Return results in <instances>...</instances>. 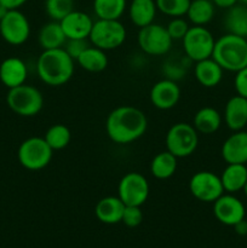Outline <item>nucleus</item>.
<instances>
[{"mask_svg": "<svg viewBox=\"0 0 247 248\" xmlns=\"http://www.w3.org/2000/svg\"><path fill=\"white\" fill-rule=\"evenodd\" d=\"M215 7L212 0H191L185 16L193 26H206L215 16Z\"/></svg>", "mask_w": 247, "mask_h": 248, "instance_id": "nucleus-28", "label": "nucleus"}, {"mask_svg": "<svg viewBox=\"0 0 247 248\" xmlns=\"http://www.w3.org/2000/svg\"><path fill=\"white\" fill-rule=\"evenodd\" d=\"M189 24L182 17H174L171 21L169 22V24L166 26L167 31H169L170 36L172 38V40H182V39L185 36V34L189 31Z\"/></svg>", "mask_w": 247, "mask_h": 248, "instance_id": "nucleus-33", "label": "nucleus"}, {"mask_svg": "<svg viewBox=\"0 0 247 248\" xmlns=\"http://www.w3.org/2000/svg\"><path fill=\"white\" fill-rule=\"evenodd\" d=\"M234 87L236 94L247 98V67L242 68L235 73Z\"/></svg>", "mask_w": 247, "mask_h": 248, "instance_id": "nucleus-37", "label": "nucleus"}, {"mask_svg": "<svg viewBox=\"0 0 247 248\" xmlns=\"http://www.w3.org/2000/svg\"><path fill=\"white\" fill-rule=\"evenodd\" d=\"M149 183L143 174L128 172L120 179L118 196L125 206H142L149 198Z\"/></svg>", "mask_w": 247, "mask_h": 248, "instance_id": "nucleus-11", "label": "nucleus"}, {"mask_svg": "<svg viewBox=\"0 0 247 248\" xmlns=\"http://www.w3.org/2000/svg\"><path fill=\"white\" fill-rule=\"evenodd\" d=\"M121 222L127 228H137L143 222V212L139 206H126Z\"/></svg>", "mask_w": 247, "mask_h": 248, "instance_id": "nucleus-35", "label": "nucleus"}, {"mask_svg": "<svg viewBox=\"0 0 247 248\" xmlns=\"http://www.w3.org/2000/svg\"><path fill=\"white\" fill-rule=\"evenodd\" d=\"M166 150L176 157H188L195 153L199 144V132L188 123H177L166 133Z\"/></svg>", "mask_w": 247, "mask_h": 248, "instance_id": "nucleus-7", "label": "nucleus"}, {"mask_svg": "<svg viewBox=\"0 0 247 248\" xmlns=\"http://www.w3.org/2000/svg\"><path fill=\"white\" fill-rule=\"evenodd\" d=\"M82 69L90 73H101L108 67V56L106 51L90 45L75 61Z\"/></svg>", "mask_w": 247, "mask_h": 248, "instance_id": "nucleus-25", "label": "nucleus"}, {"mask_svg": "<svg viewBox=\"0 0 247 248\" xmlns=\"http://www.w3.org/2000/svg\"><path fill=\"white\" fill-rule=\"evenodd\" d=\"M125 203L119 196H106L97 202L94 215L99 222L104 224H116L123 219Z\"/></svg>", "mask_w": 247, "mask_h": 248, "instance_id": "nucleus-19", "label": "nucleus"}, {"mask_svg": "<svg viewBox=\"0 0 247 248\" xmlns=\"http://www.w3.org/2000/svg\"><path fill=\"white\" fill-rule=\"evenodd\" d=\"M75 61L63 47L43 50L36 61V72L44 84L48 86H62L72 79Z\"/></svg>", "mask_w": 247, "mask_h": 248, "instance_id": "nucleus-2", "label": "nucleus"}, {"mask_svg": "<svg viewBox=\"0 0 247 248\" xmlns=\"http://www.w3.org/2000/svg\"><path fill=\"white\" fill-rule=\"evenodd\" d=\"M53 150L44 137H29L19 144L17 159L21 166L29 171L45 169L52 160Z\"/></svg>", "mask_w": 247, "mask_h": 248, "instance_id": "nucleus-6", "label": "nucleus"}, {"mask_svg": "<svg viewBox=\"0 0 247 248\" xmlns=\"http://www.w3.org/2000/svg\"><path fill=\"white\" fill-rule=\"evenodd\" d=\"M28 0H0V4L4 5L7 10H18Z\"/></svg>", "mask_w": 247, "mask_h": 248, "instance_id": "nucleus-38", "label": "nucleus"}, {"mask_svg": "<svg viewBox=\"0 0 247 248\" xmlns=\"http://www.w3.org/2000/svg\"><path fill=\"white\" fill-rule=\"evenodd\" d=\"M127 7L131 22L138 28L153 23L157 12L155 0H132Z\"/></svg>", "mask_w": 247, "mask_h": 248, "instance_id": "nucleus-21", "label": "nucleus"}, {"mask_svg": "<svg viewBox=\"0 0 247 248\" xmlns=\"http://www.w3.org/2000/svg\"><path fill=\"white\" fill-rule=\"evenodd\" d=\"M44 138L52 150H62L69 145L72 133L63 124H55L47 128Z\"/></svg>", "mask_w": 247, "mask_h": 248, "instance_id": "nucleus-30", "label": "nucleus"}, {"mask_svg": "<svg viewBox=\"0 0 247 248\" xmlns=\"http://www.w3.org/2000/svg\"><path fill=\"white\" fill-rule=\"evenodd\" d=\"M6 103L17 115L31 118L38 115L43 109L44 97L36 87L23 84L9 90Z\"/></svg>", "mask_w": 247, "mask_h": 248, "instance_id": "nucleus-4", "label": "nucleus"}, {"mask_svg": "<svg viewBox=\"0 0 247 248\" xmlns=\"http://www.w3.org/2000/svg\"><path fill=\"white\" fill-rule=\"evenodd\" d=\"M127 9V0H93V11L98 19H120Z\"/></svg>", "mask_w": 247, "mask_h": 248, "instance_id": "nucleus-29", "label": "nucleus"}, {"mask_svg": "<svg viewBox=\"0 0 247 248\" xmlns=\"http://www.w3.org/2000/svg\"><path fill=\"white\" fill-rule=\"evenodd\" d=\"M225 193L235 194L242 190L247 182V166L245 164H227L220 174Z\"/></svg>", "mask_w": 247, "mask_h": 248, "instance_id": "nucleus-22", "label": "nucleus"}, {"mask_svg": "<svg viewBox=\"0 0 247 248\" xmlns=\"http://www.w3.org/2000/svg\"><path fill=\"white\" fill-rule=\"evenodd\" d=\"M185 57L193 62L212 57L216 39L205 26H193L182 39Z\"/></svg>", "mask_w": 247, "mask_h": 248, "instance_id": "nucleus-8", "label": "nucleus"}, {"mask_svg": "<svg viewBox=\"0 0 247 248\" xmlns=\"http://www.w3.org/2000/svg\"><path fill=\"white\" fill-rule=\"evenodd\" d=\"M38 41L43 50H53L63 47L67 38L60 22L51 21L41 27L39 31Z\"/></svg>", "mask_w": 247, "mask_h": 248, "instance_id": "nucleus-24", "label": "nucleus"}, {"mask_svg": "<svg viewBox=\"0 0 247 248\" xmlns=\"http://www.w3.org/2000/svg\"><path fill=\"white\" fill-rule=\"evenodd\" d=\"M227 164H247V131H235L224 140L220 149Z\"/></svg>", "mask_w": 247, "mask_h": 248, "instance_id": "nucleus-15", "label": "nucleus"}, {"mask_svg": "<svg viewBox=\"0 0 247 248\" xmlns=\"http://www.w3.org/2000/svg\"><path fill=\"white\" fill-rule=\"evenodd\" d=\"M27 78L28 68L21 58L7 57L0 64V81L9 90L26 84Z\"/></svg>", "mask_w": 247, "mask_h": 248, "instance_id": "nucleus-17", "label": "nucleus"}, {"mask_svg": "<svg viewBox=\"0 0 247 248\" xmlns=\"http://www.w3.org/2000/svg\"><path fill=\"white\" fill-rule=\"evenodd\" d=\"M190 1L191 0H155L157 11L172 18L185 16Z\"/></svg>", "mask_w": 247, "mask_h": 248, "instance_id": "nucleus-32", "label": "nucleus"}, {"mask_svg": "<svg viewBox=\"0 0 247 248\" xmlns=\"http://www.w3.org/2000/svg\"><path fill=\"white\" fill-rule=\"evenodd\" d=\"M212 58L223 70L236 73L247 67V38L227 33L216 40Z\"/></svg>", "mask_w": 247, "mask_h": 248, "instance_id": "nucleus-3", "label": "nucleus"}, {"mask_svg": "<svg viewBox=\"0 0 247 248\" xmlns=\"http://www.w3.org/2000/svg\"><path fill=\"white\" fill-rule=\"evenodd\" d=\"M127 31L120 19H98L93 22L89 40L91 45L109 51L120 47L126 40Z\"/></svg>", "mask_w": 247, "mask_h": 248, "instance_id": "nucleus-5", "label": "nucleus"}, {"mask_svg": "<svg viewBox=\"0 0 247 248\" xmlns=\"http://www.w3.org/2000/svg\"><path fill=\"white\" fill-rule=\"evenodd\" d=\"M148 128V119L140 109L132 106H121L109 113L106 121V132L116 144H130L139 140Z\"/></svg>", "mask_w": 247, "mask_h": 248, "instance_id": "nucleus-1", "label": "nucleus"}, {"mask_svg": "<svg viewBox=\"0 0 247 248\" xmlns=\"http://www.w3.org/2000/svg\"><path fill=\"white\" fill-rule=\"evenodd\" d=\"M213 215L216 219L228 227H234L245 219L246 208L242 201L232 194H223L213 202Z\"/></svg>", "mask_w": 247, "mask_h": 248, "instance_id": "nucleus-13", "label": "nucleus"}, {"mask_svg": "<svg viewBox=\"0 0 247 248\" xmlns=\"http://www.w3.org/2000/svg\"><path fill=\"white\" fill-rule=\"evenodd\" d=\"M189 190L196 200L213 203L225 193L220 176L211 171H199L189 181Z\"/></svg>", "mask_w": 247, "mask_h": 248, "instance_id": "nucleus-10", "label": "nucleus"}, {"mask_svg": "<svg viewBox=\"0 0 247 248\" xmlns=\"http://www.w3.org/2000/svg\"><path fill=\"white\" fill-rule=\"evenodd\" d=\"M242 191H244L245 196H246V198H247V182H246V184H245V186H244V189H242Z\"/></svg>", "mask_w": 247, "mask_h": 248, "instance_id": "nucleus-42", "label": "nucleus"}, {"mask_svg": "<svg viewBox=\"0 0 247 248\" xmlns=\"http://www.w3.org/2000/svg\"><path fill=\"white\" fill-rule=\"evenodd\" d=\"M93 22V19L85 12L73 10L62 21H60V23L68 40V39H89Z\"/></svg>", "mask_w": 247, "mask_h": 248, "instance_id": "nucleus-16", "label": "nucleus"}, {"mask_svg": "<svg viewBox=\"0 0 247 248\" xmlns=\"http://www.w3.org/2000/svg\"><path fill=\"white\" fill-rule=\"evenodd\" d=\"M90 45H91V43H90L89 39H68V40L65 41L63 48H64L65 52H67L73 60L77 61V57H79Z\"/></svg>", "mask_w": 247, "mask_h": 248, "instance_id": "nucleus-34", "label": "nucleus"}, {"mask_svg": "<svg viewBox=\"0 0 247 248\" xmlns=\"http://www.w3.org/2000/svg\"><path fill=\"white\" fill-rule=\"evenodd\" d=\"M137 43L140 50L149 56H164L170 52L172 47V38L166 27L157 23H150L139 28Z\"/></svg>", "mask_w": 247, "mask_h": 248, "instance_id": "nucleus-9", "label": "nucleus"}, {"mask_svg": "<svg viewBox=\"0 0 247 248\" xmlns=\"http://www.w3.org/2000/svg\"><path fill=\"white\" fill-rule=\"evenodd\" d=\"M222 115L212 107H203L196 111L193 120V126L201 135H213L222 125Z\"/></svg>", "mask_w": 247, "mask_h": 248, "instance_id": "nucleus-23", "label": "nucleus"}, {"mask_svg": "<svg viewBox=\"0 0 247 248\" xmlns=\"http://www.w3.org/2000/svg\"><path fill=\"white\" fill-rule=\"evenodd\" d=\"M74 10V0H45V11L51 21H62Z\"/></svg>", "mask_w": 247, "mask_h": 248, "instance_id": "nucleus-31", "label": "nucleus"}, {"mask_svg": "<svg viewBox=\"0 0 247 248\" xmlns=\"http://www.w3.org/2000/svg\"><path fill=\"white\" fill-rule=\"evenodd\" d=\"M224 123L230 131H241L247 127V98L235 94L224 108Z\"/></svg>", "mask_w": 247, "mask_h": 248, "instance_id": "nucleus-18", "label": "nucleus"}, {"mask_svg": "<svg viewBox=\"0 0 247 248\" xmlns=\"http://www.w3.org/2000/svg\"><path fill=\"white\" fill-rule=\"evenodd\" d=\"M240 2H241V4H244V5H247V0H239Z\"/></svg>", "mask_w": 247, "mask_h": 248, "instance_id": "nucleus-43", "label": "nucleus"}, {"mask_svg": "<svg viewBox=\"0 0 247 248\" xmlns=\"http://www.w3.org/2000/svg\"><path fill=\"white\" fill-rule=\"evenodd\" d=\"M7 11H9V10H7L6 7L4 6V5H2V4H0V21H1V19L4 18V17H5V15L7 14Z\"/></svg>", "mask_w": 247, "mask_h": 248, "instance_id": "nucleus-41", "label": "nucleus"}, {"mask_svg": "<svg viewBox=\"0 0 247 248\" xmlns=\"http://www.w3.org/2000/svg\"><path fill=\"white\" fill-rule=\"evenodd\" d=\"M0 35L7 44L23 45L31 35V23L19 10H9L0 21Z\"/></svg>", "mask_w": 247, "mask_h": 248, "instance_id": "nucleus-12", "label": "nucleus"}, {"mask_svg": "<svg viewBox=\"0 0 247 248\" xmlns=\"http://www.w3.org/2000/svg\"><path fill=\"white\" fill-rule=\"evenodd\" d=\"M234 229H235V232H236V234L241 235V236L247 235V220L246 219L240 220L237 224L234 225Z\"/></svg>", "mask_w": 247, "mask_h": 248, "instance_id": "nucleus-40", "label": "nucleus"}, {"mask_svg": "<svg viewBox=\"0 0 247 248\" xmlns=\"http://www.w3.org/2000/svg\"><path fill=\"white\" fill-rule=\"evenodd\" d=\"M223 68L212 57L195 62L194 75L199 84L207 89L218 86L223 79Z\"/></svg>", "mask_w": 247, "mask_h": 248, "instance_id": "nucleus-20", "label": "nucleus"}, {"mask_svg": "<svg viewBox=\"0 0 247 248\" xmlns=\"http://www.w3.org/2000/svg\"><path fill=\"white\" fill-rule=\"evenodd\" d=\"M212 2L215 4V6L228 10L234 6V5H236L239 0H212Z\"/></svg>", "mask_w": 247, "mask_h": 248, "instance_id": "nucleus-39", "label": "nucleus"}, {"mask_svg": "<svg viewBox=\"0 0 247 248\" xmlns=\"http://www.w3.org/2000/svg\"><path fill=\"white\" fill-rule=\"evenodd\" d=\"M164 72L166 73L167 79H171L176 81L178 78L184 77L185 74V65H183V62H181L179 60H169L165 63Z\"/></svg>", "mask_w": 247, "mask_h": 248, "instance_id": "nucleus-36", "label": "nucleus"}, {"mask_svg": "<svg viewBox=\"0 0 247 248\" xmlns=\"http://www.w3.org/2000/svg\"><path fill=\"white\" fill-rule=\"evenodd\" d=\"M224 27L228 33L247 38V5L236 4L228 9Z\"/></svg>", "mask_w": 247, "mask_h": 248, "instance_id": "nucleus-26", "label": "nucleus"}, {"mask_svg": "<svg viewBox=\"0 0 247 248\" xmlns=\"http://www.w3.org/2000/svg\"><path fill=\"white\" fill-rule=\"evenodd\" d=\"M177 159L169 150L157 153L150 162V172L156 179H169L176 173Z\"/></svg>", "mask_w": 247, "mask_h": 248, "instance_id": "nucleus-27", "label": "nucleus"}, {"mask_svg": "<svg viewBox=\"0 0 247 248\" xmlns=\"http://www.w3.org/2000/svg\"><path fill=\"white\" fill-rule=\"evenodd\" d=\"M149 97L155 108L169 110L174 108L181 99V87L174 80L166 78L153 85Z\"/></svg>", "mask_w": 247, "mask_h": 248, "instance_id": "nucleus-14", "label": "nucleus"}]
</instances>
